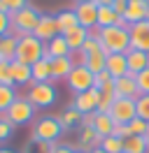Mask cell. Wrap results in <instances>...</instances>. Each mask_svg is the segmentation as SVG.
Instances as JSON below:
<instances>
[{
    "label": "cell",
    "instance_id": "cell-1",
    "mask_svg": "<svg viewBox=\"0 0 149 153\" xmlns=\"http://www.w3.org/2000/svg\"><path fill=\"white\" fill-rule=\"evenodd\" d=\"M98 39H100L105 53H126L130 49V30L121 28V26L98 28Z\"/></svg>",
    "mask_w": 149,
    "mask_h": 153
},
{
    "label": "cell",
    "instance_id": "cell-2",
    "mask_svg": "<svg viewBox=\"0 0 149 153\" xmlns=\"http://www.w3.org/2000/svg\"><path fill=\"white\" fill-rule=\"evenodd\" d=\"M63 134V125L58 121V116H40L33 121V130H30V139L33 142H44L54 146Z\"/></svg>",
    "mask_w": 149,
    "mask_h": 153
},
{
    "label": "cell",
    "instance_id": "cell-3",
    "mask_svg": "<svg viewBox=\"0 0 149 153\" xmlns=\"http://www.w3.org/2000/svg\"><path fill=\"white\" fill-rule=\"evenodd\" d=\"M44 49L47 44L42 39H37L35 35H23V37H19V44H17V58L19 63H23V65H35L37 60H42L44 56Z\"/></svg>",
    "mask_w": 149,
    "mask_h": 153
},
{
    "label": "cell",
    "instance_id": "cell-4",
    "mask_svg": "<svg viewBox=\"0 0 149 153\" xmlns=\"http://www.w3.org/2000/svg\"><path fill=\"white\" fill-rule=\"evenodd\" d=\"M40 12L33 7V5H26L23 10L14 12V14H9V19H12V33L17 35V37H23V35H33V30H35L37 21H40Z\"/></svg>",
    "mask_w": 149,
    "mask_h": 153
},
{
    "label": "cell",
    "instance_id": "cell-5",
    "mask_svg": "<svg viewBox=\"0 0 149 153\" xmlns=\"http://www.w3.org/2000/svg\"><path fill=\"white\" fill-rule=\"evenodd\" d=\"M2 116H5L14 128H17V125H26L35 118V107L30 105L28 97H17V100L12 102V107H9Z\"/></svg>",
    "mask_w": 149,
    "mask_h": 153
},
{
    "label": "cell",
    "instance_id": "cell-6",
    "mask_svg": "<svg viewBox=\"0 0 149 153\" xmlns=\"http://www.w3.org/2000/svg\"><path fill=\"white\" fill-rule=\"evenodd\" d=\"M28 100H30V105L35 107V109H37V107H51V105H56L58 91H56L54 81H47V84H30Z\"/></svg>",
    "mask_w": 149,
    "mask_h": 153
},
{
    "label": "cell",
    "instance_id": "cell-7",
    "mask_svg": "<svg viewBox=\"0 0 149 153\" xmlns=\"http://www.w3.org/2000/svg\"><path fill=\"white\" fill-rule=\"evenodd\" d=\"M65 84H68V88L77 95V93H84V91L93 88V84H96V74H93L91 70H86L84 65H74V70L70 72V76L65 79Z\"/></svg>",
    "mask_w": 149,
    "mask_h": 153
},
{
    "label": "cell",
    "instance_id": "cell-8",
    "mask_svg": "<svg viewBox=\"0 0 149 153\" xmlns=\"http://www.w3.org/2000/svg\"><path fill=\"white\" fill-rule=\"evenodd\" d=\"M110 116L114 118V123H126L128 125L135 116H138V107H135V100L130 97H117L114 105L110 109Z\"/></svg>",
    "mask_w": 149,
    "mask_h": 153
},
{
    "label": "cell",
    "instance_id": "cell-9",
    "mask_svg": "<svg viewBox=\"0 0 149 153\" xmlns=\"http://www.w3.org/2000/svg\"><path fill=\"white\" fill-rule=\"evenodd\" d=\"M72 10H74V14H77V21H79L82 28H86V30L98 28V5H96L93 0L77 2Z\"/></svg>",
    "mask_w": 149,
    "mask_h": 153
},
{
    "label": "cell",
    "instance_id": "cell-10",
    "mask_svg": "<svg viewBox=\"0 0 149 153\" xmlns=\"http://www.w3.org/2000/svg\"><path fill=\"white\" fill-rule=\"evenodd\" d=\"M98 100H100V91L98 88H89L84 93H77L72 100V109H77L82 116L96 114L98 111Z\"/></svg>",
    "mask_w": 149,
    "mask_h": 153
},
{
    "label": "cell",
    "instance_id": "cell-11",
    "mask_svg": "<svg viewBox=\"0 0 149 153\" xmlns=\"http://www.w3.org/2000/svg\"><path fill=\"white\" fill-rule=\"evenodd\" d=\"M33 35L37 39H42V42H51V39L58 35V26H56V14H42L40 21H37L35 30H33Z\"/></svg>",
    "mask_w": 149,
    "mask_h": 153
},
{
    "label": "cell",
    "instance_id": "cell-12",
    "mask_svg": "<svg viewBox=\"0 0 149 153\" xmlns=\"http://www.w3.org/2000/svg\"><path fill=\"white\" fill-rule=\"evenodd\" d=\"M128 30H130V49L149 53V19L140 21L135 26H128Z\"/></svg>",
    "mask_w": 149,
    "mask_h": 153
},
{
    "label": "cell",
    "instance_id": "cell-13",
    "mask_svg": "<svg viewBox=\"0 0 149 153\" xmlns=\"http://www.w3.org/2000/svg\"><path fill=\"white\" fill-rule=\"evenodd\" d=\"M135 76H138V74L126 72L123 76L114 79V93H117V97H130V100H138L140 91H138V81H135Z\"/></svg>",
    "mask_w": 149,
    "mask_h": 153
},
{
    "label": "cell",
    "instance_id": "cell-14",
    "mask_svg": "<svg viewBox=\"0 0 149 153\" xmlns=\"http://www.w3.org/2000/svg\"><path fill=\"white\" fill-rule=\"evenodd\" d=\"M123 19L128 26H135L140 21H147L149 19V5L147 0H128V7H126V14Z\"/></svg>",
    "mask_w": 149,
    "mask_h": 153
},
{
    "label": "cell",
    "instance_id": "cell-15",
    "mask_svg": "<svg viewBox=\"0 0 149 153\" xmlns=\"http://www.w3.org/2000/svg\"><path fill=\"white\" fill-rule=\"evenodd\" d=\"M74 58L72 56H63V58H54L51 60V79L54 81H65L70 72L74 70Z\"/></svg>",
    "mask_w": 149,
    "mask_h": 153
},
{
    "label": "cell",
    "instance_id": "cell-16",
    "mask_svg": "<svg viewBox=\"0 0 149 153\" xmlns=\"http://www.w3.org/2000/svg\"><path fill=\"white\" fill-rule=\"evenodd\" d=\"M77 53H79V51H77ZM105 58H107L105 49L93 51V53H79V63H77V65H84L86 70H91L93 74H98V72L105 70Z\"/></svg>",
    "mask_w": 149,
    "mask_h": 153
},
{
    "label": "cell",
    "instance_id": "cell-17",
    "mask_svg": "<svg viewBox=\"0 0 149 153\" xmlns=\"http://www.w3.org/2000/svg\"><path fill=\"white\" fill-rule=\"evenodd\" d=\"M63 56H72V51H70V47H68L63 35H56L51 42H47V49H44V56L42 58L54 60V58H63Z\"/></svg>",
    "mask_w": 149,
    "mask_h": 153
},
{
    "label": "cell",
    "instance_id": "cell-18",
    "mask_svg": "<svg viewBox=\"0 0 149 153\" xmlns=\"http://www.w3.org/2000/svg\"><path fill=\"white\" fill-rule=\"evenodd\" d=\"M126 63H128L130 74H140L142 70L149 67V53L147 51H138V49H128L126 51Z\"/></svg>",
    "mask_w": 149,
    "mask_h": 153
},
{
    "label": "cell",
    "instance_id": "cell-19",
    "mask_svg": "<svg viewBox=\"0 0 149 153\" xmlns=\"http://www.w3.org/2000/svg\"><path fill=\"white\" fill-rule=\"evenodd\" d=\"M105 70L110 72L114 79H119L128 72V63H126V53H107L105 58Z\"/></svg>",
    "mask_w": 149,
    "mask_h": 153
},
{
    "label": "cell",
    "instance_id": "cell-20",
    "mask_svg": "<svg viewBox=\"0 0 149 153\" xmlns=\"http://www.w3.org/2000/svg\"><path fill=\"white\" fill-rule=\"evenodd\" d=\"M17 44H19V37L14 33L2 35V37H0V60L14 63V58H17Z\"/></svg>",
    "mask_w": 149,
    "mask_h": 153
},
{
    "label": "cell",
    "instance_id": "cell-21",
    "mask_svg": "<svg viewBox=\"0 0 149 153\" xmlns=\"http://www.w3.org/2000/svg\"><path fill=\"white\" fill-rule=\"evenodd\" d=\"M30 74H33V84H47V81H54L51 79V60H37L35 65H30Z\"/></svg>",
    "mask_w": 149,
    "mask_h": 153
},
{
    "label": "cell",
    "instance_id": "cell-22",
    "mask_svg": "<svg viewBox=\"0 0 149 153\" xmlns=\"http://www.w3.org/2000/svg\"><path fill=\"white\" fill-rule=\"evenodd\" d=\"M93 130H96V134L98 137H110L112 130H114V118H112L110 114H100V111H96L93 114Z\"/></svg>",
    "mask_w": 149,
    "mask_h": 153
},
{
    "label": "cell",
    "instance_id": "cell-23",
    "mask_svg": "<svg viewBox=\"0 0 149 153\" xmlns=\"http://www.w3.org/2000/svg\"><path fill=\"white\" fill-rule=\"evenodd\" d=\"M56 26H58V35H65V33H70L72 28L79 26V21H77V14L74 10H63L56 14Z\"/></svg>",
    "mask_w": 149,
    "mask_h": 153
},
{
    "label": "cell",
    "instance_id": "cell-24",
    "mask_svg": "<svg viewBox=\"0 0 149 153\" xmlns=\"http://www.w3.org/2000/svg\"><path fill=\"white\" fill-rule=\"evenodd\" d=\"M63 37H65V42H68L70 51H72V53H77V51L84 47V42L89 39V30L82 28V26H77V28H72L70 33H65Z\"/></svg>",
    "mask_w": 149,
    "mask_h": 153
},
{
    "label": "cell",
    "instance_id": "cell-25",
    "mask_svg": "<svg viewBox=\"0 0 149 153\" xmlns=\"http://www.w3.org/2000/svg\"><path fill=\"white\" fill-rule=\"evenodd\" d=\"M12 79H14V86H28L33 84V74H30V67L14 60L12 63Z\"/></svg>",
    "mask_w": 149,
    "mask_h": 153
},
{
    "label": "cell",
    "instance_id": "cell-26",
    "mask_svg": "<svg viewBox=\"0 0 149 153\" xmlns=\"http://www.w3.org/2000/svg\"><path fill=\"white\" fill-rule=\"evenodd\" d=\"M82 118L84 116L77 111V109H65L63 114L58 116V121H61V125H63V130H72V128H82Z\"/></svg>",
    "mask_w": 149,
    "mask_h": 153
},
{
    "label": "cell",
    "instance_id": "cell-27",
    "mask_svg": "<svg viewBox=\"0 0 149 153\" xmlns=\"http://www.w3.org/2000/svg\"><path fill=\"white\" fill-rule=\"evenodd\" d=\"M123 151L126 153H149V144L144 137H133L123 139Z\"/></svg>",
    "mask_w": 149,
    "mask_h": 153
},
{
    "label": "cell",
    "instance_id": "cell-28",
    "mask_svg": "<svg viewBox=\"0 0 149 153\" xmlns=\"http://www.w3.org/2000/svg\"><path fill=\"white\" fill-rule=\"evenodd\" d=\"M117 21H119V14L112 10V7H98V28L117 26Z\"/></svg>",
    "mask_w": 149,
    "mask_h": 153
},
{
    "label": "cell",
    "instance_id": "cell-29",
    "mask_svg": "<svg viewBox=\"0 0 149 153\" xmlns=\"http://www.w3.org/2000/svg\"><path fill=\"white\" fill-rule=\"evenodd\" d=\"M17 97L19 95H17V88L14 86H0V116L12 107V102H14Z\"/></svg>",
    "mask_w": 149,
    "mask_h": 153
},
{
    "label": "cell",
    "instance_id": "cell-30",
    "mask_svg": "<svg viewBox=\"0 0 149 153\" xmlns=\"http://www.w3.org/2000/svg\"><path fill=\"white\" fill-rule=\"evenodd\" d=\"M100 149H102L105 153H123V142L110 134V137H102V144H100Z\"/></svg>",
    "mask_w": 149,
    "mask_h": 153
},
{
    "label": "cell",
    "instance_id": "cell-31",
    "mask_svg": "<svg viewBox=\"0 0 149 153\" xmlns=\"http://www.w3.org/2000/svg\"><path fill=\"white\" fill-rule=\"evenodd\" d=\"M0 86H14L12 63H7V60H0Z\"/></svg>",
    "mask_w": 149,
    "mask_h": 153
},
{
    "label": "cell",
    "instance_id": "cell-32",
    "mask_svg": "<svg viewBox=\"0 0 149 153\" xmlns=\"http://www.w3.org/2000/svg\"><path fill=\"white\" fill-rule=\"evenodd\" d=\"M147 121H142L140 116H135L133 121L128 123V132L133 134V137H144V132H147Z\"/></svg>",
    "mask_w": 149,
    "mask_h": 153
},
{
    "label": "cell",
    "instance_id": "cell-33",
    "mask_svg": "<svg viewBox=\"0 0 149 153\" xmlns=\"http://www.w3.org/2000/svg\"><path fill=\"white\" fill-rule=\"evenodd\" d=\"M135 107H138V116L149 123V95H140L135 100Z\"/></svg>",
    "mask_w": 149,
    "mask_h": 153
},
{
    "label": "cell",
    "instance_id": "cell-34",
    "mask_svg": "<svg viewBox=\"0 0 149 153\" xmlns=\"http://www.w3.org/2000/svg\"><path fill=\"white\" fill-rule=\"evenodd\" d=\"M135 81H138L140 95H149V67H147V70H142V72L135 76Z\"/></svg>",
    "mask_w": 149,
    "mask_h": 153
},
{
    "label": "cell",
    "instance_id": "cell-35",
    "mask_svg": "<svg viewBox=\"0 0 149 153\" xmlns=\"http://www.w3.org/2000/svg\"><path fill=\"white\" fill-rule=\"evenodd\" d=\"M23 153H51V144L33 142V139H30V144H28L26 149H23Z\"/></svg>",
    "mask_w": 149,
    "mask_h": 153
},
{
    "label": "cell",
    "instance_id": "cell-36",
    "mask_svg": "<svg viewBox=\"0 0 149 153\" xmlns=\"http://www.w3.org/2000/svg\"><path fill=\"white\" fill-rule=\"evenodd\" d=\"M110 84H114V76L107 72V70H102V72H98L96 74V84H93V88H105V86H110Z\"/></svg>",
    "mask_w": 149,
    "mask_h": 153
},
{
    "label": "cell",
    "instance_id": "cell-37",
    "mask_svg": "<svg viewBox=\"0 0 149 153\" xmlns=\"http://www.w3.org/2000/svg\"><path fill=\"white\" fill-rule=\"evenodd\" d=\"M14 134V125L9 123L5 116H0V142H5V139H9Z\"/></svg>",
    "mask_w": 149,
    "mask_h": 153
},
{
    "label": "cell",
    "instance_id": "cell-38",
    "mask_svg": "<svg viewBox=\"0 0 149 153\" xmlns=\"http://www.w3.org/2000/svg\"><path fill=\"white\" fill-rule=\"evenodd\" d=\"M112 137H117V139H128L130 132H128V125L126 123H114V130H112Z\"/></svg>",
    "mask_w": 149,
    "mask_h": 153
},
{
    "label": "cell",
    "instance_id": "cell-39",
    "mask_svg": "<svg viewBox=\"0 0 149 153\" xmlns=\"http://www.w3.org/2000/svg\"><path fill=\"white\" fill-rule=\"evenodd\" d=\"M9 30H12V19H9L7 12H0V37L7 35Z\"/></svg>",
    "mask_w": 149,
    "mask_h": 153
},
{
    "label": "cell",
    "instance_id": "cell-40",
    "mask_svg": "<svg viewBox=\"0 0 149 153\" xmlns=\"http://www.w3.org/2000/svg\"><path fill=\"white\" fill-rule=\"evenodd\" d=\"M5 5H7V10H9V14H14V12H19V10H23L28 5V0H2Z\"/></svg>",
    "mask_w": 149,
    "mask_h": 153
},
{
    "label": "cell",
    "instance_id": "cell-41",
    "mask_svg": "<svg viewBox=\"0 0 149 153\" xmlns=\"http://www.w3.org/2000/svg\"><path fill=\"white\" fill-rule=\"evenodd\" d=\"M126 7H128V0H114V5H112V10L117 12L119 16L126 14Z\"/></svg>",
    "mask_w": 149,
    "mask_h": 153
},
{
    "label": "cell",
    "instance_id": "cell-42",
    "mask_svg": "<svg viewBox=\"0 0 149 153\" xmlns=\"http://www.w3.org/2000/svg\"><path fill=\"white\" fill-rule=\"evenodd\" d=\"M51 153H77V151L70 149V146H65V144H54V146H51Z\"/></svg>",
    "mask_w": 149,
    "mask_h": 153
},
{
    "label": "cell",
    "instance_id": "cell-43",
    "mask_svg": "<svg viewBox=\"0 0 149 153\" xmlns=\"http://www.w3.org/2000/svg\"><path fill=\"white\" fill-rule=\"evenodd\" d=\"M93 2H96L98 7H112V5H114V0H93Z\"/></svg>",
    "mask_w": 149,
    "mask_h": 153
},
{
    "label": "cell",
    "instance_id": "cell-44",
    "mask_svg": "<svg viewBox=\"0 0 149 153\" xmlns=\"http://www.w3.org/2000/svg\"><path fill=\"white\" fill-rule=\"evenodd\" d=\"M0 12H7V14H9V10H7V5H5V2H2V0H0Z\"/></svg>",
    "mask_w": 149,
    "mask_h": 153
},
{
    "label": "cell",
    "instance_id": "cell-45",
    "mask_svg": "<svg viewBox=\"0 0 149 153\" xmlns=\"http://www.w3.org/2000/svg\"><path fill=\"white\" fill-rule=\"evenodd\" d=\"M0 153H17V151H12V149H5V146H0Z\"/></svg>",
    "mask_w": 149,
    "mask_h": 153
},
{
    "label": "cell",
    "instance_id": "cell-46",
    "mask_svg": "<svg viewBox=\"0 0 149 153\" xmlns=\"http://www.w3.org/2000/svg\"><path fill=\"white\" fill-rule=\"evenodd\" d=\"M91 153H105V151H102L100 146H98V149H93V151H91Z\"/></svg>",
    "mask_w": 149,
    "mask_h": 153
},
{
    "label": "cell",
    "instance_id": "cell-47",
    "mask_svg": "<svg viewBox=\"0 0 149 153\" xmlns=\"http://www.w3.org/2000/svg\"><path fill=\"white\" fill-rule=\"evenodd\" d=\"M144 139H147V144H149V125H147V132H144Z\"/></svg>",
    "mask_w": 149,
    "mask_h": 153
},
{
    "label": "cell",
    "instance_id": "cell-48",
    "mask_svg": "<svg viewBox=\"0 0 149 153\" xmlns=\"http://www.w3.org/2000/svg\"><path fill=\"white\" fill-rule=\"evenodd\" d=\"M77 153H89V151H77Z\"/></svg>",
    "mask_w": 149,
    "mask_h": 153
},
{
    "label": "cell",
    "instance_id": "cell-49",
    "mask_svg": "<svg viewBox=\"0 0 149 153\" xmlns=\"http://www.w3.org/2000/svg\"><path fill=\"white\" fill-rule=\"evenodd\" d=\"M77 2H84V0H77Z\"/></svg>",
    "mask_w": 149,
    "mask_h": 153
},
{
    "label": "cell",
    "instance_id": "cell-50",
    "mask_svg": "<svg viewBox=\"0 0 149 153\" xmlns=\"http://www.w3.org/2000/svg\"><path fill=\"white\" fill-rule=\"evenodd\" d=\"M147 5H149V0H147Z\"/></svg>",
    "mask_w": 149,
    "mask_h": 153
},
{
    "label": "cell",
    "instance_id": "cell-51",
    "mask_svg": "<svg viewBox=\"0 0 149 153\" xmlns=\"http://www.w3.org/2000/svg\"><path fill=\"white\" fill-rule=\"evenodd\" d=\"M123 153H126V151H123Z\"/></svg>",
    "mask_w": 149,
    "mask_h": 153
}]
</instances>
